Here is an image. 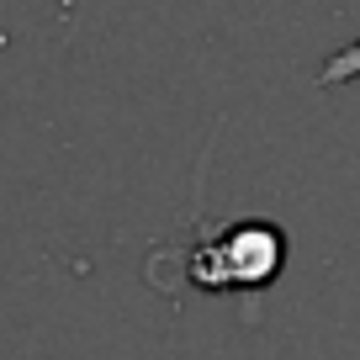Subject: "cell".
<instances>
[{"instance_id":"6da1fadb","label":"cell","mask_w":360,"mask_h":360,"mask_svg":"<svg viewBox=\"0 0 360 360\" xmlns=\"http://www.w3.org/2000/svg\"><path fill=\"white\" fill-rule=\"evenodd\" d=\"M286 255V238L270 223H238L217 244H207V265H191L202 286H259L276 276Z\"/></svg>"},{"instance_id":"7a4b0ae2","label":"cell","mask_w":360,"mask_h":360,"mask_svg":"<svg viewBox=\"0 0 360 360\" xmlns=\"http://www.w3.org/2000/svg\"><path fill=\"white\" fill-rule=\"evenodd\" d=\"M349 75H360V37H355L349 48H339V53L318 69V79H323V85H339V79H349Z\"/></svg>"}]
</instances>
